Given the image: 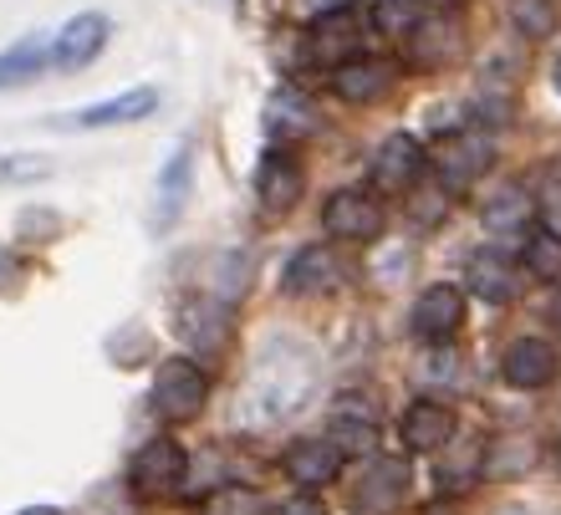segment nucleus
<instances>
[{
	"instance_id": "obj_13",
	"label": "nucleus",
	"mask_w": 561,
	"mask_h": 515,
	"mask_svg": "<svg viewBox=\"0 0 561 515\" xmlns=\"http://www.w3.org/2000/svg\"><path fill=\"white\" fill-rule=\"evenodd\" d=\"M174 332L190 342V347L220 353L225 342H230V307H225V301H209V296H184V301H179V317H174Z\"/></svg>"
},
{
	"instance_id": "obj_16",
	"label": "nucleus",
	"mask_w": 561,
	"mask_h": 515,
	"mask_svg": "<svg viewBox=\"0 0 561 515\" xmlns=\"http://www.w3.org/2000/svg\"><path fill=\"white\" fill-rule=\"evenodd\" d=\"M455 439V409L439 403V398H419L403 409V444L414 449V455H434L444 444Z\"/></svg>"
},
{
	"instance_id": "obj_3",
	"label": "nucleus",
	"mask_w": 561,
	"mask_h": 515,
	"mask_svg": "<svg viewBox=\"0 0 561 515\" xmlns=\"http://www.w3.org/2000/svg\"><path fill=\"white\" fill-rule=\"evenodd\" d=\"M490 163H495V144H490L485 133H444L434 153H428V169L439 174V190H470L474 179L485 174Z\"/></svg>"
},
{
	"instance_id": "obj_7",
	"label": "nucleus",
	"mask_w": 561,
	"mask_h": 515,
	"mask_svg": "<svg viewBox=\"0 0 561 515\" xmlns=\"http://www.w3.org/2000/svg\"><path fill=\"white\" fill-rule=\"evenodd\" d=\"M107 36H113V21H107L103 11L72 15V21L51 36V61H57L61 72H82V67H92V61L103 57Z\"/></svg>"
},
{
	"instance_id": "obj_34",
	"label": "nucleus",
	"mask_w": 561,
	"mask_h": 515,
	"mask_svg": "<svg viewBox=\"0 0 561 515\" xmlns=\"http://www.w3.org/2000/svg\"><path fill=\"white\" fill-rule=\"evenodd\" d=\"M551 77H557V92H561V52H557V61H551Z\"/></svg>"
},
{
	"instance_id": "obj_4",
	"label": "nucleus",
	"mask_w": 561,
	"mask_h": 515,
	"mask_svg": "<svg viewBox=\"0 0 561 515\" xmlns=\"http://www.w3.org/2000/svg\"><path fill=\"white\" fill-rule=\"evenodd\" d=\"M424 169H428V153H424V144H419L414 133H388L383 144L373 148V163H368L373 184H378L383 194H409V190H419Z\"/></svg>"
},
{
	"instance_id": "obj_5",
	"label": "nucleus",
	"mask_w": 561,
	"mask_h": 515,
	"mask_svg": "<svg viewBox=\"0 0 561 515\" xmlns=\"http://www.w3.org/2000/svg\"><path fill=\"white\" fill-rule=\"evenodd\" d=\"M184 474H190L184 449L159 434V439H148L134 455V465H128V485H134L144 501H159V495H169V490L184 485Z\"/></svg>"
},
{
	"instance_id": "obj_22",
	"label": "nucleus",
	"mask_w": 561,
	"mask_h": 515,
	"mask_svg": "<svg viewBox=\"0 0 561 515\" xmlns=\"http://www.w3.org/2000/svg\"><path fill=\"white\" fill-rule=\"evenodd\" d=\"M190 179H194V153L179 148L159 174V205H153V225H159V230H169V225L179 220V209L190 199Z\"/></svg>"
},
{
	"instance_id": "obj_2",
	"label": "nucleus",
	"mask_w": 561,
	"mask_h": 515,
	"mask_svg": "<svg viewBox=\"0 0 561 515\" xmlns=\"http://www.w3.org/2000/svg\"><path fill=\"white\" fill-rule=\"evenodd\" d=\"M209 403V378L194 357H163L153 373V413L163 424H190Z\"/></svg>"
},
{
	"instance_id": "obj_29",
	"label": "nucleus",
	"mask_w": 561,
	"mask_h": 515,
	"mask_svg": "<svg viewBox=\"0 0 561 515\" xmlns=\"http://www.w3.org/2000/svg\"><path fill=\"white\" fill-rule=\"evenodd\" d=\"M327 439L337 444V455H342V459L368 455V449H373V419H353V413H342L337 424H332V434H327Z\"/></svg>"
},
{
	"instance_id": "obj_18",
	"label": "nucleus",
	"mask_w": 561,
	"mask_h": 515,
	"mask_svg": "<svg viewBox=\"0 0 561 515\" xmlns=\"http://www.w3.org/2000/svg\"><path fill=\"white\" fill-rule=\"evenodd\" d=\"M159 107V92L153 88H134V92H118V98H107V103H92L82 113H67V128H118V123H138L148 118Z\"/></svg>"
},
{
	"instance_id": "obj_12",
	"label": "nucleus",
	"mask_w": 561,
	"mask_h": 515,
	"mask_svg": "<svg viewBox=\"0 0 561 515\" xmlns=\"http://www.w3.org/2000/svg\"><path fill=\"white\" fill-rule=\"evenodd\" d=\"M465 327V291L459 286H449V281H439V286H428V291H419L414 301V332L424 342H449Z\"/></svg>"
},
{
	"instance_id": "obj_28",
	"label": "nucleus",
	"mask_w": 561,
	"mask_h": 515,
	"mask_svg": "<svg viewBox=\"0 0 561 515\" xmlns=\"http://www.w3.org/2000/svg\"><path fill=\"white\" fill-rule=\"evenodd\" d=\"M205 515H266V501L251 485H220L205 495Z\"/></svg>"
},
{
	"instance_id": "obj_15",
	"label": "nucleus",
	"mask_w": 561,
	"mask_h": 515,
	"mask_svg": "<svg viewBox=\"0 0 561 515\" xmlns=\"http://www.w3.org/2000/svg\"><path fill=\"white\" fill-rule=\"evenodd\" d=\"M501 373H505V384L511 388L536 393V388H547L551 378H557V347L541 342V337H516L501 357Z\"/></svg>"
},
{
	"instance_id": "obj_37",
	"label": "nucleus",
	"mask_w": 561,
	"mask_h": 515,
	"mask_svg": "<svg viewBox=\"0 0 561 515\" xmlns=\"http://www.w3.org/2000/svg\"><path fill=\"white\" fill-rule=\"evenodd\" d=\"M26 515H57V511H51V505H42V511H26Z\"/></svg>"
},
{
	"instance_id": "obj_31",
	"label": "nucleus",
	"mask_w": 561,
	"mask_h": 515,
	"mask_svg": "<svg viewBox=\"0 0 561 515\" xmlns=\"http://www.w3.org/2000/svg\"><path fill=\"white\" fill-rule=\"evenodd\" d=\"M337 11H353V0H286V15L311 26V21H322V15H337Z\"/></svg>"
},
{
	"instance_id": "obj_36",
	"label": "nucleus",
	"mask_w": 561,
	"mask_h": 515,
	"mask_svg": "<svg viewBox=\"0 0 561 515\" xmlns=\"http://www.w3.org/2000/svg\"><path fill=\"white\" fill-rule=\"evenodd\" d=\"M424 515H459V511H449V505H434V511H424Z\"/></svg>"
},
{
	"instance_id": "obj_33",
	"label": "nucleus",
	"mask_w": 561,
	"mask_h": 515,
	"mask_svg": "<svg viewBox=\"0 0 561 515\" xmlns=\"http://www.w3.org/2000/svg\"><path fill=\"white\" fill-rule=\"evenodd\" d=\"M276 515H327V505H317L311 495H296V501H286Z\"/></svg>"
},
{
	"instance_id": "obj_1",
	"label": "nucleus",
	"mask_w": 561,
	"mask_h": 515,
	"mask_svg": "<svg viewBox=\"0 0 561 515\" xmlns=\"http://www.w3.org/2000/svg\"><path fill=\"white\" fill-rule=\"evenodd\" d=\"M311 393V363L296 347H276L255 363L251 384L240 393V419L245 424H280L291 419Z\"/></svg>"
},
{
	"instance_id": "obj_14",
	"label": "nucleus",
	"mask_w": 561,
	"mask_h": 515,
	"mask_svg": "<svg viewBox=\"0 0 561 515\" xmlns=\"http://www.w3.org/2000/svg\"><path fill=\"white\" fill-rule=\"evenodd\" d=\"M465 286H470V296H480L485 307H511L520 296V271L511 265V255H501V251H474L470 265H465Z\"/></svg>"
},
{
	"instance_id": "obj_38",
	"label": "nucleus",
	"mask_w": 561,
	"mask_h": 515,
	"mask_svg": "<svg viewBox=\"0 0 561 515\" xmlns=\"http://www.w3.org/2000/svg\"><path fill=\"white\" fill-rule=\"evenodd\" d=\"M557 327H561V296H557Z\"/></svg>"
},
{
	"instance_id": "obj_32",
	"label": "nucleus",
	"mask_w": 561,
	"mask_h": 515,
	"mask_svg": "<svg viewBox=\"0 0 561 515\" xmlns=\"http://www.w3.org/2000/svg\"><path fill=\"white\" fill-rule=\"evenodd\" d=\"M409 194H414V199H409V209H414V220H419V225H439L444 199H449V194H444L439 184H434V190H409Z\"/></svg>"
},
{
	"instance_id": "obj_17",
	"label": "nucleus",
	"mask_w": 561,
	"mask_h": 515,
	"mask_svg": "<svg viewBox=\"0 0 561 515\" xmlns=\"http://www.w3.org/2000/svg\"><path fill=\"white\" fill-rule=\"evenodd\" d=\"M388 88H393V67H388L383 57H353L347 67L332 72V92H337L342 103H353V107L378 103Z\"/></svg>"
},
{
	"instance_id": "obj_35",
	"label": "nucleus",
	"mask_w": 561,
	"mask_h": 515,
	"mask_svg": "<svg viewBox=\"0 0 561 515\" xmlns=\"http://www.w3.org/2000/svg\"><path fill=\"white\" fill-rule=\"evenodd\" d=\"M551 465H557V474H561V439H557V449H551Z\"/></svg>"
},
{
	"instance_id": "obj_20",
	"label": "nucleus",
	"mask_w": 561,
	"mask_h": 515,
	"mask_svg": "<svg viewBox=\"0 0 561 515\" xmlns=\"http://www.w3.org/2000/svg\"><path fill=\"white\" fill-rule=\"evenodd\" d=\"M342 470V455H337V444L332 439H301L286 449V474H291L301 490H322L332 485Z\"/></svg>"
},
{
	"instance_id": "obj_8",
	"label": "nucleus",
	"mask_w": 561,
	"mask_h": 515,
	"mask_svg": "<svg viewBox=\"0 0 561 515\" xmlns=\"http://www.w3.org/2000/svg\"><path fill=\"white\" fill-rule=\"evenodd\" d=\"M322 225H327V236H337V240H373L388 225L383 199L368 190H337L322 205Z\"/></svg>"
},
{
	"instance_id": "obj_27",
	"label": "nucleus",
	"mask_w": 561,
	"mask_h": 515,
	"mask_svg": "<svg viewBox=\"0 0 561 515\" xmlns=\"http://www.w3.org/2000/svg\"><path fill=\"white\" fill-rule=\"evenodd\" d=\"M511 26L531 42L551 36L557 31V0H511Z\"/></svg>"
},
{
	"instance_id": "obj_9",
	"label": "nucleus",
	"mask_w": 561,
	"mask_h": 515,
	"mask_svg": "<svg viewBox=\"0 0 561 515\" xmlns=\"http://www.w3.org/2000/svg\"><path fill=\"white\" fill-rule=\"evenodd\" d=\"M307 57L317 67H347L353 57H363V21L353 11H337V15H322V21H311L307 31Z\"/></svg>"
},
{
	"instance_id": "obj_30",
	"label": "nucleus",
	"mask_w": 561,
	"mask_h": 515,
	"mask_svg": "<svg viewBox=\"0 0 561 515\" xmlns=\"http://www.w3.org/2000/svg\"><path fill=\"white\" fill-rule=\"evenodd\" d=\"M42 174H51V159H42V153H5L0 159V184H26Z\"/></svg>"
},
{
	"instance_id": "obj_23",
	"label": "nucleus",
	"mask_w": 561,
	"mask_h": 515,
	"mask_svg": "<svg viewBox=\"0 0 561 515\" xmlns=\"http://www.w3.org/2000/svg\"><path fill=\"white\" fill-rule=\"evenodd\" d=\"M403 46H409V57H414L419 67H444V61L455 57V46H459V26L449 21V15H434V11H428L424 26H419Z\"/></svg>"
},
{
	"instance_id": "obj_10",
	"label": "nucleus",
	"mask_w": 561,
	"mask_h": 515,
	"mask_svg": "<svg viewBox=\"0 0 561 515\" xmlns=\"http://www.w3.org/2000/svg\"><path fill=\"white\" fill-rule=\"evenodd\" d=\"M280 286L291 296H327L342 286V255L332 245H301L280 271Z\"/></svg>"
},
{
	"instance_id": "obj_24",
	"label": "nucleus",
	"mask_w": 561,
	"mask_h": 515,
	"mask_svg": "<svg viewBox=\"0 0 561 515\" xmlns=\"http://www.w3.org/2000/svg\"><path fill=\"white\" fill-rule=\"evenodd\" d=\"M424 15H428L424 0H373V26L393 36V42H409L424 26Z\"/></svg>"
},
{
	"instance_id": "obj_21",
	"label": "nucleus",
	"mask_w": 561,
	"mask_h": 515,
	"mask_svg": "<svg viewBox=\"0 0 561 515\" xmlns=\"http://www.w3.org/2000/svg\"><path fill=\"white\" fill-rule=\"evenodd\" d=\"M480 220H485L490 236H526L536 220V199L531 190H520V184H505V190H495L485 199V209H480Z\"/></svg>"
},
{
	"instance_id": "obj_25",
	"label": "nucleus",
	"mask_w": 561,
	"mask_h": 515,
	"mask_svg": "<svg viewBox=\"0 0 561 515\" xmlns=\"http://www.w3.org/2000/svg\"><path fill=\"white\" fill-rule=\"evenodd\" d=\"M46 61H51V42H42V36L15 42L11 52H0V88H11V82H26V77H36Z\"/></svg>"
},
{
	"instance_id": "obj_11",
	"label": "nucleus",
	"mask_w": 561,
	"mask_h": 515,
	"mask_svg": "<svg viewBox=\"0 0 561 515\" xmlns=\"http://www.w3.org/2000/svg\"><path fill=\"white\" fill-rule=\"evenodd\" d=\"M301 190H307V174H301V163L286 148H271L266 159L255 163V199H261V209L286 215L301 199Z\"/></svg>"
},
{
	"instance_id": "obj_6",
	"label": "nucleus",
	"mask_w": 561,
	"mask_h": 515,
	"mask_svg": "<svg viewBox=\"0 0 561 515\" xmlns=\"http://www.w3.org/2000/svg\"><path fill=\"white\" fill-rule=\"evenodd\" d=\"M409 485H414V474H409L403 459H373L353 485V511L357 515H393L409 501Z\"/></svg>"
},
{
	"instance_id": "obj_26",
	"label": "nucleus",
	"mask_w": 561,
	"mask_h": 515,
	"mask_svg": "<svg viewBox=\"0 0 561 515\" xmlns=\"http://www.w3.org/2000/svg\"><path fill=\"white\" fill-rule=\"evenodd\" d=\"M520 265H526L536 281H561V236L557 230H536V236H526Z\"/></svg>"
},
{
	"instance_id": "obj_19",
	"label": "nucleus",
	"mask_w": 561,
	"mask_h": 515,
	"mask_svg": "<svg viewBox=\"0 0 561 515\" xmlns=\"http://www.w3.org/2000/svg\"><path fill=\"white\" fill-rule=\"evenodd\" d=\"M311 128H317V107H311L307 92H296V88H276V92H271V103H266L271 144H301Z\"/></svg>"
}]
</instances>
